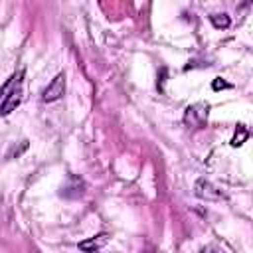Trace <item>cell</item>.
I'll use <instances>...</instances> for the list:
<instances>
[{
	"label": "cell",
	"instance_id": "obj_5",
	"mask_svg": "<svg viewBox=\"0 0 253 253\" xmlns=\"http://www.w3.org/2000/svg\"><path fill=\"white\" fill-rule=\"evenodd\" d=\"M107 241H109V235H107V233H99V235H95V237H91V239L81 241V243H79V249L85 251V253H95V251H99Z\"/></svg>",
	"mask_w": 253,
	"mask_h": 253
},
{
	"label": "cell",
	"instance_id": "obj_2",
	"mask_svg": "<svg viewBox=\"0 0 253 253\" xmlns=\"http://www.w3.org/2000/svg\"><path fill=\"white\" fill-rule=\"evenodd\" d=\"M208 113H210V105L204 103V101H198V103L186 107V111H184V125L190 126V128H200L208 121Z\"/></svg>",
	"mask_w": 253,
	"mask_h": 253
},
{
	"label": "cell",
	"instance_id": "obj_6",
	"mask_svg": "<svg viewBox=\"0 0 253 253\" xmlns=\"http://www.w3.org/2000/svg\"><path fill=\"white\" fill-rule=\"evenodd\" d=\"M210 22L213 24V28H217V30H225V28H229V24H231V20H229V16L227 14H211L210 16Z\"/></svg>",
	"mask_w": 253,
	"mask_h": 253
},
{
	"label": "cell",
	"instance_id": "obj_8",
	"mask_svg": "<svg viewBox=\"0 0 253 253\" xmlns=\"http://www.w3.org/2000/svg\"><path fill=\"white\" fill-rule=\"evenodd\" d=\"M211 89H213V91H219V89H231V83L223 81L221 77H215L213 83H211Z\"/></svg>",
	"mask_w": 253,
	"mask_h": 253
},
{
	"label": "cell",
	"instance_id": "obj_1",
	"mask_svg": "<svg viewBox=\"0 0 253 253\" xmlns=\"http://www.w3.org/2000/svg\"><path fill=\"white\" fill-rule=\"evenodd\" d=\"M24 99V69H18L10 81L2 89V101H0V117L10 115L20 107Z\"/></svg>",
	"mask_w": 253,
	"mask_h": 253
},
{
	"label": "cell",
	"instance_id": "obj_7",
	"mask_svg": "<svg viewBox=\"0 0 253 253\" xmlns=\"http://www.w3.org/2000/svg\"><path fill=\"white\" fill-rule=\"evenodd\" d=\"M247 136H249L247 128H245V126H237V130H235V134H233V138H231V146H241Z\"/></svg>",
	"mask_w": 253,
	"mask_h": 253
},
{
	"label": "cell",
	"instance_id": "obj_4",
	"mask_svg": "<svg viewBox=\"0 0 253 253\" xmlns=\"http://www.w3.org/2000/svg\"><path fill=\"white\" fill-rule=\"evenodd\" d=\"M196 196L206 198V200H221L223 198V194L217 188H213L210 182H206V180H198L196 182Z\"/></svg>",
	"mask_w": 253,
	"mask_h": 253
},
{
	"label": "cell",
	"instance_id": "obj_9",
	"mask_svg": "<svg viewBox=\"0 0 253 253\" xmlns=\"http://www.w3.org/2000/svg\"><path fill=\"white\" fill-rule=\"evenodd\" d=\"M198 253H223L219 247H215V245H206V247H202Z\"/></svg>",
	"mask_w": 253,
	"mask_h": 253
},
{
	"label": "cell",
	"instance_id": "obj_3",
	"mask_svg": "<svg viewBox=\"0 0 253 253\" xmlns=\"http://www.w3.org/2000/svg\"><path fill=\"white\" fill-rule=\"evenodd\" d=\"M63 93H65V73L59 71V73L49 81V85L42 91V101H45V103H53V101L61 99Z\"/></svg>",
	"mask_w": 253,
	"mask_h": 253
}]
</instances>
